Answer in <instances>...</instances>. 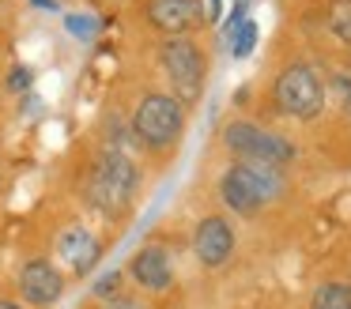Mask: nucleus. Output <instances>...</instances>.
<instances>
[{"mask_svg": "<svg viewBox=\"0 0 351 309\" xmlns=\"http://www.w3.org/2000/svg\"><path fill=\"white\" fill-rule=\"evenodd\" d=\"M136 188H140V166L117 147L99 151L91 173H87V200H91L102 215H121L132 203Z\"/></svg>", "mask_w": 351, "mask_h": 309, "instance_id": "f257e3e1", "label": "nucleus"}, {"mask_svg": "<svg viewBox=\"0 0 351 309\" xmlns=\"http://www.w3.org/2000/svg\"><path fill=\"white\" fill-rule=\"evenodd\" d=\"M253 38H257V27L253 23H245L242 34H238V45H234V57H245V53L253 49Z\"/></svg>", "mask_w": 351, "mask_h": 309, "instance_id": "dca6fc26", "label": "nucleus"}, {"mask_svg": "<svg viewBox=\"0 0 351 309\" xmlns=\"http://www.w3.org/2000/svg\"><path fill=\"white\" fill-rule=\"evenodd\" d=\"M102 309H147V306L132 294H114V298H102Z\"/></svg>", "mask_w": 351, "mask_h": 309, "instance_id": "2eb2a0df", "label": "nucleus"}, {"mask_svg": "<svg viewBox=\"0 0 351 309\" xmlns=\"http://www.w3.org/2000/svg\"><path fill=\"white\" fill-rule=\"evenodd\" d=\"M283 188V177L276 166H265V162H238L223 173L219 181V196L230 211L238 215H253L261 211L268 200H276Z\"/></svg>", "mask_w": 351, "mask_h": 309, "instance_id": "f03ea898", "label": "nucleus"}, {"mask_svg": "<svg viewBox=\"0 0 351 309\" xmlns=\"http://www.w3.org/2000/svg\"><path fill=\"white\" fill-rule=\"evenodd\" d=\"M57 256L69 264L72 275H87L102 260V241L87 230L84 223H72L57 234Z\"/></svg>", "mask_w": 351, "mask_h": 309, "instance_id": "1a4fd4ad", "label": "nucleus"}, {"mask_svg": "<svg viewBox=\"0 0 351 309\" xmlns=\"http://www.w3.org/2000/svg\"><path fill=\"white\" fill-rule=\"evenodd\" d=\"M144 15L159 34L178 38L204 19V4H200V0H147Z\"/></svg>", "mask_w": 351, "mask_h": 309, "instance_id": "6e6552de", "label": "nucleus"}, {"mask_svg": "<svg viewBox=\"0 0 351 309\" xmlns=\"http://www.w3.org/2000/svg\"><path fill=\"white\" fill-rule=\"evenodd\" d=\"M159 64H162V75L170 79V90L182 106H193L200 102L204 95V72H208V60L197 45L189 42L185 34L178 38H167L159 45Z\"/></svg>", "mask_w": 351, "mask_h": 309, "instance_id": "20e7f679", "label": "nucleus"}, {"mask_svg": "<svg viewBox=\"0 0 351 309\" xmlns=\"http://www.w3.org/2000/svg\"><path fill=\"white\" fill-rule=\"evenodd\" d=\"M0 309H27V301H16V298H0Z\"/></svg>", "mask_w": 351, "mask_h": 309, "instance_id": "aec40b11", "label": "nucleus"}, {"mask_svg": "<svg viewBox=\"0 0 351 309\" xmlns=\"http://www.w3.org/2000/svg\"><path fill=\"white\" fill-rule=\"evenodd\" d=\"M34 4H42V8H49V12H53V8H57V4H53V0H34Z\"/></svg>", "mask_w": 351, "mask_h": 309, "instance_id": "4be33fe9", "label": "nucleus"}, {"mask_svg": "<svg viewBox=\"0 0 351 309\" xmlns=\"http://www.w3.org/2000/svg\"><path fill=\"white\" fill-rule=\"evenodd\" d=\"M272 98L287 117L310 121L325 106V83H321V75L310 64H287L272 83Z\"/></svg>", "mask_w": 351, "mask_h": 309, "instance_id": "39448f33", "label": "nucleus"}, {"mask_svg": "<svg viewBox=\"0 0 351 309\" xmlns=\"http://www.w3.org/2000/svg\"><path fill=\"white\" fill-rule=\"evenodd\" d=\"M310 309H351V286L348 283H321L310 298Z\"/></svg>", "mask_w": 351, "mask_h": 309, "instance_id": "f8f14e48", "label": "nucleus"}, {"mask_svg": "<svg viewBox=\"0 0 351 309\" xmlns=\"http://www.w3.org/2000/svg\"><path fill=\"white\" fill-rule=\"evenodd\" d=\"M204 15H208V19H215V15H219V0H208V12Z\"/></svg>", "mask_w": 351, "mask_h": 309, "instance_id": "412c9836", "label": "nucleus"}, {"mask_svg": "<svg viewBox=\"0 0 351 309\" xmlns=\"http://www.w3.org/2000/svg\"><path fill=\"white\" fill-rule=\"evenodd\" d=\"M69 30H72V34H80V38H87L95 30V23L84 19V15H69Z\"/></svg>", "mask_w": 351, "mask_h": 309, "instance_id": "f3484780", "label": "nucleus"}, {"mask_svg": "<svg viewBox=\"0 0 351 309\" xmlns=\"http://www.w3.org/2000/svg\"><path fill=\"white\" fill-rule=\"evenodd\" d=\"M182 132H185V106L178 102L174 95L152 90V95L140 98L136 113H132V136H136L144 147L167 151L182 140Z\"/></svg>", "mask_w": 351, "mask_h": 309, "instance_id": "7ed1b4c3", "label": "nucleus"}, {"mask_svg": "<svg viewBox=\"0 0 351 309\" xmlns=\"http://www.w3.org/2000/svg\"><path fill=\"white\" fill-rule=\"evenodd\" d=\"M19 294H23L27 306H38V309L61 301V294H64L61 268H57L53 260H46V256H31V260L19 268Z\"/></svg>", "mask_w": 351, "mask_h": 309, "instance_id": "0eeeda50", "label": "nucleus"}, {"mask_svg": "<svg viewBox=\"0 0 351 309\" xmlns=\"http://www.w3.org/2000/svg\"><path fill=\"white\" fill-rule=\"evenodd\" d=\"M193 253L204 268H219V264L230 260L234 253V230H230L227 219L219 215H208L197 223V234H193Z\"/></svg>", "mask_w": 351, "mask_h": 309, "instance_id": "9d476101", "label": "nucleus"}, {"mask_svg": "<svg viewBox=\"0 0 351 309\" xmlns=\"http://www.w3.org/2000/svg\"><path fill=\"white\" fill-rule=\"evenodd\" d=\"M129 275L136 279L144 291H167L170 283H174V264H170V256H167V249H159V245H144L136 256L129 260Z\"/></svg>", "mask_w": 351, "mask_h": 309, "instance_id": "9b49d317", "label": "nucleus"}, {"mask_svg": "<svg viewBox=\"0 0 351 309\" xmlns=\"http://www.w3.org/2000/svg\"><path fill=\"white\" fill-rule=\"evenodd\" d=\"M328 30H332L340 42L351 45V0H332V4H328Z\"/></svg>", "mask_w": 351, "mask_h": 309, "instance_id": "ddd939ff", "label": "nucleus"}, {"mask_svg": "<svg viewBox=\"0 0 351 309\" xmlns=\"http://www.w3.org/2000/svg\"><path fill=\"white\" fill-rule=\"evenodd\" d=\"M117 291H121V271H110V275H102L99 283H95V294H99V298H114Z\"/></svg>", "mask_w": 351, "mask_h": 309, "instance_id": "4468645a", "label": "nucleus"}, {"mask_svg": "<svg viewBox=\"0 0 351 309\" xmlns=\"http://www.w3.org/2000/svg\"><path fill=\"white\" fill-rule=\"evenodd\" d=\"M223 143L234 155H242L245 162H265V166H276V170L295 158V147L283 136L268 132L261 125H250V121H234V125L223 128Z\"/></svg>", "mask_w": 351, "mask_h": 309, "instance_id": "423d86ee", "label": "nucleus"}, {"mask_svg": "<svg viewBox=\"0 0 351 309\" xmlns=\"http://www.w3.org/2000/svg\"><path fill=\"white\" fill-rule=\"evenodd\" d=\"M336 90L343 95V106H348V113H351V79L348 75H336Z\"/></svg>", "mask_w": 351, "mask_h": 309, "instance_id": "6ab92c4d", "label": "nucleus"}, {"mask_svg": "<svg viewBox=\"0 0 351 309\" xmlns=\"http://www.w3.org/2000/svg\"><path fill=\"white\" fill-rule=\"evenodd\" d=\"M8 87H12V90H23V87H31V72H27V68H12V79H8Z\"/></svg>", "mask_w": 351, "mask_h": 309, "instance_id": "a211bd4d", "label": "nucleus"}]
</instances>
